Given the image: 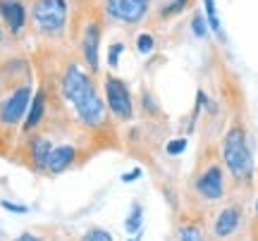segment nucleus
<instances>
[{
	"label": "nucleus",
	"instance_id": "obj_22",
	"mask_svg": "<svg viewBox=\"0 0 258 241\" xmlns=\"http://www.w3.org/2000/svg\"><path fill=\"white\" fill-rule=\"evenodd\" d=\"M184 148H186V139H172V141H167V146H165L167 155H179Z\"/></svg>",
	"mask_w": 258,
	"mask_h": 241
},
{
	"label": "nucleus",
	"instance_id": "obj_25",
	"mask_svg": "<svg viewBox=\"0 0 258 241\" xmlns=\"http://www.w3.org/2000/svg\"><path fill=\"white\" fill-rule=\"evenodd\" d=\"M141 177V170H134V172H127V175H122V182H134Z\"/></svg>",
	"mask_w": 258,
	"mask_h": 241
},
{
	"label": "nucleus",
	"instance_id": "obj_18",
	"mask_svg": "<svg viewBox=\"0 0 258 241\" xmlns=\"http://www.w3.org/2000/svg\"><path fill=\"white\" fill-rule=\"evenodd\" d=\"M122 50H124V43H120V41L110 43V48H108V67H110V69H117V67H120Z\"/></svg>",
	"mask_w": 258,
	"mask_h": 241
},
{
	"label": "nucleus",
	"instance_id": "obj_4",
	"mask_svg": "<svg viewBox=\"0 0 258 241\" xmlns=\"http://www.w3.org/2000/svg\"><path fill=\"white\" fill-rule=\"evenodd\" d=\"M103 96H105V105L110 110L112 117L122 122H129L134 117V98L124 79L117 74H105L103 79Z\"/></svg>",
	"mask_w": 258,
	"mask_h": 241
},
{
	"label": "nucleus",
	"instance_id": "obj_27",
	"mask_svg": "<svg viewBox=\"0 0 258 241\" xmlns=\"http://www.w3.org/2000/svg\"><path fill=\"white\" fill-rule=\"evenodd\" d=\"M3 38H5V31H3V27H0V43H3Z\"/></svg>",
	"mask_w": 258,
	"mask_h": 241
},
{
	"label": "nucleus",
	"instance_id": "obj_13",
	"mask_svg": "<svg viewBox=\"0 0 258 241\" xmlns=\"http://www.w3.org/2000/svg\"><path fill=\"white\" fill-rule=\"evenodd\" d=\"M43 115H46V91H36L34 98H31V103H29L27 117H24V131L31 134V131L41 124Z\"/></svg>",
	"mask_w": 258,
	"mask_h": 241
},
{
	"label": "nucleus",
	"instance_id": "obj_24",
	"mask_svg": "<svg viewBox=\"0 0 258 241\" xmlns=\"http://www.w3.org/2000/svg\"><path fill=\"white\" fill-rule=\"evenodd\" d=\"M15 241H43L41 236H36V234H31V232H24V234H19Z\"/></svg>",
	"mask_w": 258,
	"mask_h": 241
},
{
	"label": "nucleus",
	"instance_id": "obj_19",
	"mask_svg": "<svg viewBox=\"0 0 258 241\" xmlns=\"http://www.w3.org/2000/svg\"><path fill=\"white\" fill-rule=\"evenodd\" d=\"M191 31H194V36L196 38H206L208 36V22H206V17L203 15H194V19H191Z\"/></svg>",
	"mask_w": 258,
	"mask_h": 241
},
{
	"label": "nucleus",
	"instance_id": "obj_7",
	"mask_svg": "<svg viewBox=\"0 0 258 241\" xmlns=\"http://www.w3.org/2000/svg\"><path fill=\"white\" fill-rule=\"evenodd\" d=\"M31 98H34V91H31L29 84L17 86V89L5 98V103L0 105V124H3V127H17L19 122L27 117Z\"/></svg>",
	"mask_w": 258,
	"mask_h": 241
},
{
	"label": "nucleus",
	"instance_id": "obj_5",
	"mask_svg": "<svg viewBox=\"0 0 258 241\" xmlns=\"http://www.w3.org/2000/svg\"><path fill=\"white\" fill-rule=\"evenodd\" d=\"M105 17L122 27H137L146 19L151 10V0H105Z\"/></svg>",
	"mask_w": 258,
	"mask_h": 241
},
{
	"label": "nucleus",
	"instance_id": "obj_15",
	"mask_svg": "<svg viewBox=\"0 0 258 241\" xmlns=\"http://www.w3.org/2000/svg\"><path fill=\"white\" fill-rule=\"evenodd\" d=\"M141 224H144V208L139 203H134L127 215V220H124V229H127V234H139L141 232Z\"/></svg>",
	"mask_w": 258,
	"mask_h": 241
},
{
	"label": "nucleus",
	"instance_id": "obj_16",
	"mask_svg": "<svg viewBox=\"0 0 258 241\" xmlns=\"http://www.w3.org/2000/svg\"><path fill=\"white\" fill-rule=\"evenodd\" d=\"M177 239L179 241H206L201 227H196V224H182L179 232H177Z\"/></svg>",
	"mask_w": 258,
	"mask_h": 241
},
{
	"label": "nucleus",
	"instance_id": "obj_14",
	"mask_svg": "<svg viewBox=\"0 0 258 241\" xmlns=\"http://www.w3.org/2000/svg\"><path fill=\"white\" fill-rule=\"evenodd\" d=\"M203 8H206V22H208V29H213V34L218 36V41H222V43H225V31H222L220 17H218L215 0H203Z\"/></svg>",
	"mask_w": 258,
	"mask_h": 241
},
{
	"label": "nucleus",
	"instance_id": "obj_20",
	"mask_svg": "<svg viewBox=\"0 0 258 241\" xmlns=\"http://www.w3.org/2000/svg\"><path fill=\"white\" fill-rule=\"evenodd\" d=\"M82 241H112V234L108 229H101V227H93L89 232L84 234Z\"/></svg>",
	"mask_w": 258,
	"mask_h": 241
},
{
	"label": "nucleus",
	"instance_id": "obj_10",
	"mask_svg": "<svg viewBox=\"0 0 258 241\" xmlns=\"http://www.w3.org/2000/svg\"><path fill=\"white\" fill-rule=\"evenodd\" d=\"M77 163V146L72 143H60V146H53L50 155H48V163H46V172L48 175H60L64 170Z\"/></svg>",
	"mask_w": 258,
	"mask_h": 241
},
{
	"label": "nucleus",
	"instance_id": "obj_23",
	"mask_svg": "<svg viewBox=\"0 0 258 241\" xmlns=\"http://www.w3.org/2000/svg\"><path fill=\"white\" fill-rule=\"evenodd\" d=\"M0 205L8 210V213H17V215H27L29 208L27 205H19V203H12V201H0Z\"/></svg>",
	"mask_w": 258,
	"mask_h": 241
},
{
	"label": "nucleus",
	"instance_id": "obj_28",
	"mask_svg": "<svg viewBox=\"0 0 258 241\" xmlns=\"http://www.w3.org/2000/svg\"><path fill=\"white\" fill-rule=\"evenodd\" d=\"M129 241H139V236H134V239H129Z\"/></svg>",
	"mask_w": 258,
	"mask_h": 241
},
{
	"label": "nucleus",
	"instance_id": "obj_21",
	"mask_svg": "<svg viewBox=\"0 0 258 241\" xmlns=\"http://www.w3.org/2000/svg\"><path fill=\"white\" fill-rule=\"evenodd\" d=\"M189 5V0H172L167 8L160 10V17H175V15H179L182 10Z\"/></svg>",
	"mask_w": 258,
	"mask_h": 241
},
{
	"label": "nucleus",
	"instance_id": "obj_6",
	"mask_svg": "<svg viewBox=\"0 0 258 241\" xmlns=\"http://www.w3.org/2000/svg\"><path fill=\"white\" fill-rule=\"evenodd\" d=\"M101 34H103L101 22L89 19V22L84 24L82 38H79L84 67H86L91 74H98V72H101Z\"/></svg>",
	"mask_w": 258,
	"mask_h": 241
},
{
	"label": "nucleus",
	"instance_id": "obj_3",
	"mask_svg": "<svg viewBox=\"0 0 258 241\" xmlns=\"http://www.w3.org/2000/svg\"><path fill=\"white\" fill-rule=\"evenodd\" d=\"M67 19H70L67 0H34L31 5V22L43 36H60L67 27Z\"/></svg>",
	"mask_w": 258,
	"mask_h": 241
},
{
	"label": "nucleus",
	"instance_id": "obj_12",
	"mask_svg": "<svg viewBox=\"0 0 258 241\" xmlns=\"http://www.w3.org/2000/svg\"><path fill=\"white\" fill-rule=\"evenodd\" d=\"M50 150H53V143L50 139L46 136H31L29 139V155H31V165L41 170V172H46V163H48V155H50Z\"/></svg>",
	"mask_w": 258,
	"mask_h": 241
},
{
	"label": "nucleus",
	"instance_id": "obj_2",
	"mask_svg": "<svg viewBox=\"0 0 258 241\" xmlns=\"http://www.w3.org/2000/svg\"><path fill=\"white\" fill-rule=\"evenodd\" d=\"M222 160L230 175L237 182H251L253 177V153L246 141V129L241 124H232L222 139Z\"/></svg>",
	"mask_w": 258,
	"mask_h": 241
},
{
	"label": "nucleus",
	"instance_id": "obj_8",
	"mask_svg": "<svg viewBox=\"0 0 258 241\" xmlns=\"http://www.w3.org/2000/svg\"><path fill=\"white\" fill-rule=\"evenodd\" d=\"M196 191L206 201H220L225 196V177L220 165H208L196 179Z\"/></svg>",
	"mask_w": 258,
	"mask_h": 241
},
{
	"label": "nucleus",
	"instance_id": "obj_17",
	"mask_svg": "<svg viewBox=\"0 0 258 241\" xmlns=\"http://www.w3.org/2000/svg\"><path fill=\"white\" fill-rule=\"evenodd\" d=\"M153 48H156V38L151 36L148 31L139 34V36H137V50L141 53V55H148V53H153Z\"/></svg>",
	"mask_w": 258,
	"mask_h": 241
},
{
	"label": "nucleus",
	"instance_id": "obj_9",
	"mask_svg": "<svg viewBox=\"0 0 258 241\" xmlns=\"http://www.w3.org/2000/svg\"><path fill=\"white\" fill-rule=\"evenodd\" d=\"M0 17L8 24L12 36H17L27 27V8L22 0H0Z\"/></svg>",
	"mask_w": 258,
	"mask_h": 241
},
{
	"label": "nucleus",
	"instance_id": "obj_11",
	"mask_svg": "<svg viewBox=\"0 0 258 241\" xmlns=\"http://www.w3.org/2000/svg\"><path fill=\"white\" fill-rule=\"evenodd\" d=\"M239 224H241V208L239 205H227L218 215V220L213 224V232H215L218 239H227V236H232L239 229Z\"/></svg>",
	"mask_w": 258,
	"mask_h": 241
},
{
	"label": "nucleus",
	"instance_id": "obj_26",
	"mask_svg": "<svg viewBox=\"0 0 258 241\" xmlns=\"http://www.w3.org/2000/svg\"><path fill=\"white\" fill-rule=\"evenodd\" d=\"M256 236H258V198H256Z\"/></svg>",
	"mask_w": 258,
	"mask_h": 241
},
{
	"label": "nucleus",
	"instance_id": "obj_1",
	"mask_svg": "<svg viewBox=\"0 0 258 241\" xmlns=\"http://www.w3.org/2000/svg\"><path fill=\"white\" fill-rule=\"evenodd\" d=\"M60 91H62L64 101L70 103L77 112V117L84 127L89 129H98L105 124L108 117V105L103 101V96L96 89L93 74L86 67L70 62L64 67L62 79H60Z\"/></svg>",
	"mask_w": 258,
	"mask_h": 241
}]
</instances>
